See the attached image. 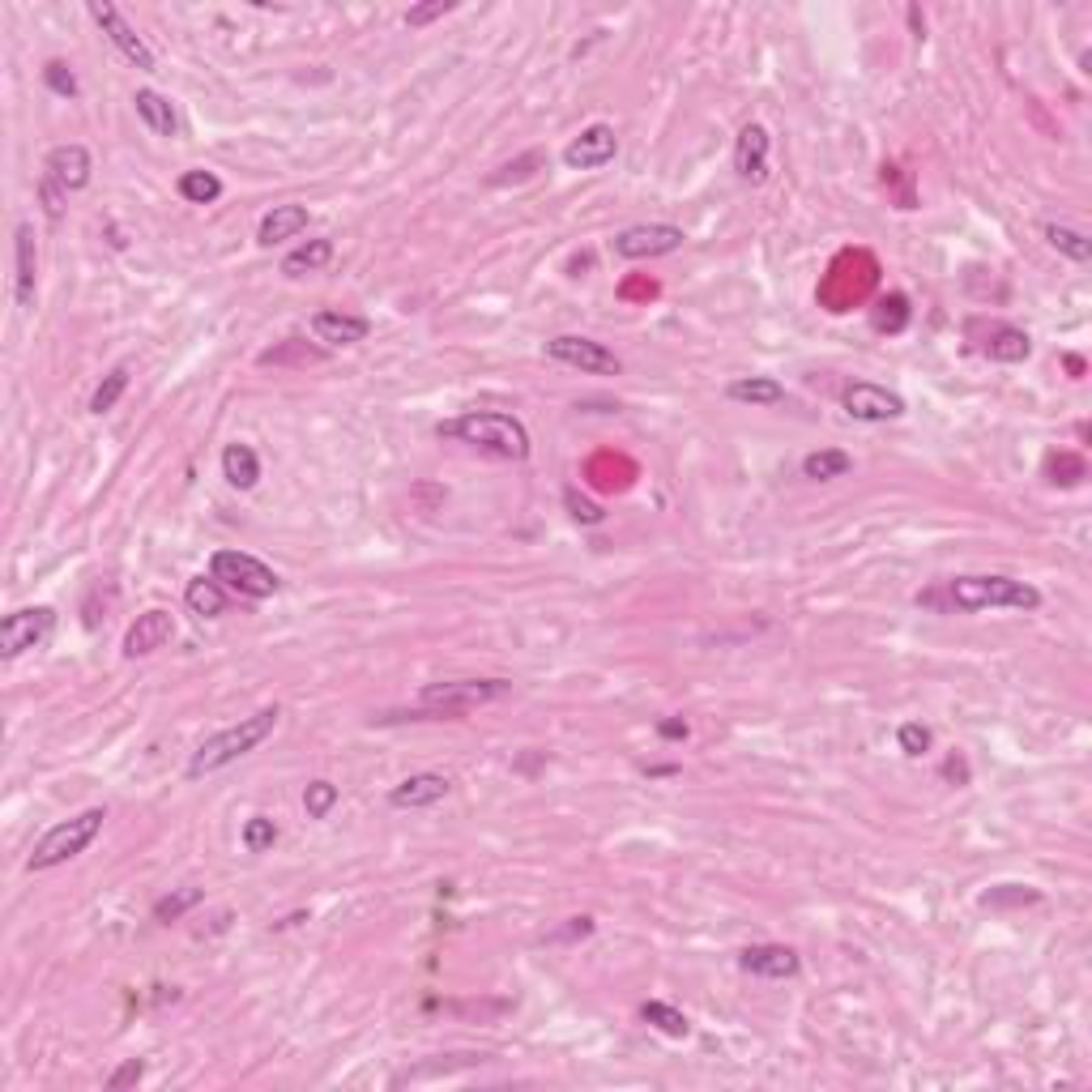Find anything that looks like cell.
Segmentation results:
<instances>
[{"label":"cell","mask_w":1092,"mask_h":1092,"mask_svg":"<svg viewBox=\"0 0 1092 1092\" xmlns=\"http://www.w3.org/2000/svg\"><path fill=\"white\" fill-rule=\"evenodd\" d=\"M277 717H282V708L270 704V708H261V713H252V717H239L235 726H226V730L209 734L202 748L193 751V759H188V777H193V781H197V777H209V772H218V768L235 764L239 755L257 751L273 734Z\"/></svg>","instance_id":"cell-4"},{"label":"cell","mask_w":1092,"mask_h":1092,"mask_svg":"<svg viewBox=\"0 0 1092 1092\" xmlns=\"http://www.w3.org/2000/svg\"><path fill=\"white\" fill-rule=\"evenodd\" d=\"M205 900L202 887H176V892H167L158 905H154V922H180L188 909H197Z\"/></svg>","instance_id":"cell-33"},{"label":"cell","mask_w":1092,"mask_h":1092,"mask_svg":"<svg viewBox=\"0 0 1092 1092\" xmlns=\"http://www.w3.org/2000/svg\"><path fill=\"white\" fill-rule=\"evenodd\" d=\"M453 9H457V0H431V4H414V9H406V26H410V30H418V26H427V22H435V17L453 13Z\"/></svg>","instance_id":"cell-43"},{"label":"cell","mask_w":1092,"mask_h":1092,"mask_svg":"<svg viewBox=\"0 0 1092 1092\" xmlns=\"http://www.w3.org/2000/svg\"><path fill=\"white\" fill-rule=\"evenodd\" d=\"M1037 900H1041V892H1037V887H1020V884L990 887V892L981 896V905H986V909H1003V905H1037Z\"/></svg>","instance_id":"cell-37"},{"label":"cell","mask_w":1092,"mask_h":1092,"mask_svg":"<svg viewBox=\"0 0 1092 1092\" xmlns=\"http://www.w3.org/2000/svg\"><path fill=\"white\" fill-rule=\"evenodd\" d=\"M35 273H39V252H35V226L17 222L13 231V299L22 312L35 308Z\"/></svg>","instance_id":"cell-16"},{"label":"cell","mask_w":1092,"mask_h":1092,"mask_svg":"<svg viewBox=\"0 0 1092 1092\" xmlns=\"http://www.w3.org/2000/svg\"><path fill=\"white\" fill-rule=\"evenodd\" d=\"M841 410L849 414V418H858V422H896V418H905V398L900 393H892L884 385H871V380H854V385H845V393H841Z\"/></svg>","instance_id":"cell-11"},{"label":"cell","mask_w":1092,"mask_h":1092,"mask_svg":"<svg viewBox=\"0 0 1092 1092\" xmlns=\"http://www.w3.org/2000/svg\"><path fill=\"white\" fill-rule=\"evenodd\" d=\"M948 602L955 611H1037L1041 607V589L1028 585V581H1016V576H1003V572H968V576H955L948 581Z\"/></svg>","instance_id":"cell-2"},{"label":"cell","mask_w":1092,"mask_h":1092,"mask_svg":"<svg viewBox=\"0 0 1092 1092\" xmlns=\"http://www.w3.org/2000/svg\"><path fill=\"white\" fill-rule=\"evenodd\" d=\"M726 398L743 402V406H777V402H785V385L772 376H743V380H730Z\"/></svg>","instance_id":"cell-24"},{"label":"cell","mask_w":1092,"mask_h":1092,"mask_svg":"<svg viewBox=\"0 0 1092 1092\" xmlns=\"http://www.w3.org/2000/svg\"><path fill=\"white\" fill-rule=\"evenodd\" d=\"M129 380H133V367H129V363H116V367L103 376V385L94 389V398H90V414H107V410H116V402L129 393Z\"/></svg>","instance_id":"cell-29"},{"label":"cell","mask_w":1092,"mask_h":1092,"mask_svg":"<svg viewBox=\"0 0 1092 1092\" xmlns=\"http://www.w3.org/2000/svg\"><path fill=\"white\" fill-rule=\"evenodd\" d=\"M640 1020L645 1024H653L658 1032H666V1037H687L691 1032V1024H687V1016H682L679 1007H671V1003H640Z\"/></svg>","instance_id":"cell-32"},{"label":"cell","mask_w":1092,"mask_h":1092,"mask_svg":"<svg viewBox=\"0 0 1092 1092\" xmlns=\"http://www.w3.org/2000/svg\"><path fill=\"white\" fill-rule=\"evenodd\" d=\"M585 935H594V918H568V926L550 939H585Z\"/></svg>","instance_id":"cell-45"},{"label":"cell","mask_w":1092,"mask_h":1092,"mask_svg":"<svg viewBox=\"0 0 1092 1092\" xmlns=\"http://www.w3.org/2000/svg\"><path fill=\"white\" fill-rule=\"evenodd\" d=\"M440 440H457V444H470L486 457H499V461H525L530 457V431L517 414H504V410H466L457 418H444L435 427Z\"/></svg>","instance_id":"cell-1"},{"label":"cell","mask_w":1092,"mask_h":1092,"mask_svg":"<svg viewBox=\"0 0 1092 1092\" xmlns=\"http://www.w3.org/2000/svg\"><path fill=\"white\" fill-rule=\"evenodd\" d=\"M56 627L52 607H22L0 619V662H17L26 649H39Z\"/></svg>","instance_id":"cell-7"},{"label":"cell","mask_w":1092,"mask_h":1092,"mask_svg":"<svg viewBox=\"0 0 1092 1092\" xmlns=\"http://www.w3.org/2000/svg\"><path fill=\"white\" fill-rule=\"evenodd\" d=\"M944 777H955V781H968V768H964V759H948V764H944Z\"/></svg>","instance_id":"cell-47"},{"label":"cell","mask_w":1092,"mask_h":1092,"mask_svg":"<svg viewBox=\"0 0 1092 1092\" xmlns=\"http://www.w3.org/2000/svg\"><path fill=\"white\" fill-rule=\"evenodd\" d=\"M338 785L334 781H325V777H316V781H308L303 785V811H308V819H325L334 807H338Z\"/></svg>","instance_id":"cell-34"},{"label":"cell","mask_w":1092,"mask_h":1092,"mask_svg":"<svg viewBox=\"0 0 1092 1092\" xmlns=\"http://www.w3.org/2000/svg\"><path fill=\"white\" fill-rule=\"evenodd\" d=\"M86 13H90V17L99 22V30H103V35L112 39V48H116V52H120V56H125L129 65L141 68V73H154V65H158V61H154L150 43H145V39L136 35L133 26H129V17H125V13H120V9L112 4V0H90V4H86Z\"/></svg>","instance_id":"cell-9"},{"label":"cell","mask_w":1092,"mask_h":1092,"mask_svg":"<svg viewBox=\"0 0 1092 1092\" xmlns=\"http://www.w3.org/2000/svg\"><path fill=\"white\" fill-rule=\"evenodd\" d=\"M367 334H372L367 316H350L338 308H325L312 316V338L325 341V346H359V341H367Z\"/></svg>","instance_id":"cell-20"},{"label":"cell","mask_w":1092,"mask_h":1092,"mask_svg":"<svg viewBox=\"0 0 1092 1092\" xmlns=\"http://www.w3.org/2000/svg\"><path fill=\"white\" fill-rule=\"evenodd\" d=\"M739 968H743V973H755V977L781 981V977H794V973L803 968V960H798L794 948H785V944H755V948H743V952H739Z\"/></svg>","instance_id":"cell-19"},{"label":"cell","mask_w":1092,"mask_h":1092,"mask_svg":"<svg viewBox=\"0 0 1092 1092\" xmlns=\"http://www.w3.org/2000/svg\"><path fill=\"white\" fill-rule=\"evenodd\" d=\"M43 81H48V90L61 94V99H77V94H81L77 73H73L65 61H48V65H43Z\"/></svg>","instance_id":"cell-39"},{"label":"cell","mask_w":1092,"mask_h":1092,"mask_svg":"<svg viewBox=\"0 0 1092 1092\" xmlns=\"http://www.w3.org/2000/svg\"><path fill=\"white\" fill-rule=\"evenodd\" d=\"M619 154V136L611 125H589L563 145V167L568 171H598Z\"/></svg>","instance_id":"cell-12"},{"label":"cell","mask_w":1092,"mask_h":1092,"mask_svg":"<svg viewBox=\"0 0 1092 1092\" xmlns=\"http://www.w3.org/2000/svg\"><path fill=\"white\" fill-rule=\"evenodd\" d=\"M222 478L235 486V491H252L261 482V457L252 444H226L222 448Z\"/></svg>","instance_id":"cell-22"},{"label":"cell","mask_w":1092,"mask_h":1092,"mask_svg":"<svg viewBox=\"0 0 1092 1092\" xmlns=\"http://www.w3.org/2000/svg\"><path fill=\"white\" fill-rule=\"evenodd\" d=\"M768 150H772V136L764 125H743L739 129V141H734V171L743 184H764L768 180Z\"/></svg>","instance_id":"cell-18"},{"label":"cell","mask_w":1092,"mask_h":1092,"mask_svg":"<svg viewBox=\"0 0 1092 1092\" xmlns=\"http://www.w3.org/2000/svg\"><path fill=\"white\" fill-rule=\"evenodd\" d=\"M325 359V350H316V346H308L303 338H286L277 341L273 350H261V363L265 367H282V363H299V367H308V363H321Z\"/></svg>","instance_id":"cell-31"},{"label":"cell","mask_w":1092,"mask_h":1092,"mask_svg":"<svg viewBox=\"0 0 1092 1092\" xmlns=\"http://www.w3.org/2000/svg\"><path fill=\"white\" fill-rule=\"evenodd\" d=\"M308 231V205H273L270 213L261 218V226H257V244L261 248H273V244H286V239H295V235H303Z\"/></svg>","instance_id":"cell-21"},{"label":"cell","mask_w":1092,"mask_h":1092,"mask_svg":"<svg viewBox=\"0 0 1092 1092\" xmlns=\"http://www.w3.org/2000/svg\"><path fill=\"white\" fill-rule=\"evenodd\" d=\"M968 334L977 338V350L994 363H1024L1032 354V338L1016 329V325H1003V321H990V325H968Z\"/></svg>","instance_id":"cell-13"},{"label":"cell","mask_w":1092,"mask_h":1092,"mask_svg":"<svg viewBox=\"0 0 1092 1092\" xmlns=\"http://www.w3.org/2000/svg\"><path fill=\"white\" fill-rule=\"evenodd\" d=\"M546 359H555V363H563V367H576V372H585V376H619L623 372V363H619V354H614L611 346H602V341L594 338H581V334H559V338L546 341Z\"/></svg>","instance_id":"cell-8"},{"label":"cell","mask_w":1092,"mask_h":1092,"mask_svg":"<svg viewBox=\"0 0 1092 1092\" xmlns=\"http://www.w3.org/2000/svg\"><path fill=\"white\" fill-rule=\"evenodd\" d=\"M448 790H453V781H448L444 772H410L406 781H398V785L389 790V803H393L398 811H422V807L444 803Z\"/></svg>","instance_id":"cell-17"},{"label":"cell","mask_w":1092,"mask_h":1092,"mask_svg":"<svg viewBox=\"0 0 1092 1092\" xmlns=\"http://www.w3.org/2000/svg\"><path fill=\"white\" fill-rule=\"evenodd\" d=\"M329 261H334V239H308V244H299L295 252H286L282 273H286V277H303V273L325 270Z\"/></svg>","instance_id":"cell-25"},{"label":"cell","mask_w":1092,"mask_h":1092,"mask_svg":"<svg viewBox=\"0 0 1092 1092\" xmlns=\"http://www.w3.org/2000/svg\"><path fill=\"white\" fill-rule=\"evenodd\" d=\"M39 202H43V213H48V218H52V222H61V218H65V202H68V193H61V188H56V184H52V180H48V176H43V180H39Z\"/></svg>","instance_id":"cell-44"},{"label":"cell","mask_w":1092,"mask_h":1092,"mask_svg":"<svg viewBox=\"0 0 1092 1092\" xmlns=\"http://www.w3.org/2000/svg\"><path fill=\"white\" fill-rule=\"evenodd\" d=\"M103 823H107V811H103V807H90V811H81V816L48 828V832L35 841L30 858H26V871L39 875V871L65 867L68 858H77V854H86V849L94 845V836L103 832Z\"/></svg>","instance_id":"cell-5"},{"label":"cell","mask_w":1092,"mask_h":1092,"mask_svg":"<svg viewBox=\"0 0 1092 1092\" xmlns=\"http://www.w3.org/2000/svg\"><path fill=\"white\" fill-rule=\"evenodd\" d=\"M209 576H213L222 589H231V594H239V598H252V602H265V598H273V594L282 589L277 572H273L265 559L248 555V550H213V555H209Z\"/></svg>","instance_id":"cell-6"},{"label":"cell","mask_w":1092,"mask_h":1092,"mask_svg":"<svg viewBox=\"0 0 1092 1092\" xmlns=\"http://www.w3.org/2000/svg\"><path fill=\"white\" fill-rule=\"evenodd\" d=\"M1045 244L1054 248V252H1063L1067 261H1076V265H1089L1092 261V239L1084 231H1076V226H1063V222H1045Z\"/></svg>","instance_id":"cell-27"},{"label":"cell","mask_w":1092,"mask_h":1092,"mask_svg":"<svg viewBox=\"0 0 1092 1092\" xmlns=\"http://www.w3.org/2000/svg\"><path fill=\"white\" fill-rule=\"evenodd\" d=\"M546 158L538 154V150H530L525 158H517V162H508V167H499L486 184H495V188H504V184H521V180H530L534 176V167H543Z\"/></svg>","instance_id":"cell-38"},{"label":"cell","mask_w":1092,"mask_h":1092,"mask_svg":"<svg viewBox=\"0 0 1092 1092\" xmlns=\"http://www.w3.org/2000/svg\"><path fill=\"white\" fill-rule=\"evenodd\" d=\"M849 470H854V457L841 448H819V453L803 457V478H811V482H832V478H845Z\"/></svg>","instance_id":"cell-28"},{"label":"cell","mask_w":1092,"mask_h":1092,"mask_svg":"<svg viewBox=\"0 0 1092 1092\" xmlns=\"http://www.w3.org/2000/svg\"><path fill=\"white\" fill-rule=\"evenodd\" d=\"M658 734L662 739H687V722L682 717H666V722H658Z\"/></svg>","instance_id":"cell-46"},{"label":"cell","mask_w":1092,"mask_h":1092,"mask_svg":"<svg viewBox=\"0 0 1092 1092\" xmlns=\"http://www.w3.org/2000/svg\"><path fill=\"white\" fill-rule=\"evenodd\" d=\"M512 691L508 679H453V682H427L418 691L414 713H389L380 722H435V717H461L470 708H482L491 700H504Z\"/></svg>","instance_id":"cell-3"},{"label":"cell","mask_w":1092,"mask_h":1092,"mask_svg":"<svg viewBox=\"0 0 1092 1092\" xmlns=\"http://www.w3.org/2000/svg\"><path fill=\"white\" fill-rule=\"evenodd\" d=\"M176 636V614L171 611H145L133 619V627L125 632V658L136 662V658H150V653H158L167 640Z\"/></svg>","instance_id":"cell-15"},{"label":"cell","mask_w":1092,"mask_h":1092,"mask_svg":"<svg viewBox=\"0 0 1092 1092\" xmlns=\"http://www.w3.org/2000/svg\"><path fill=\"white\" fill-rule=\"evenodd\" d=\"M277 845V823L270 816H252L244 823V849L248 854H265Z\"/></svg>","instance_id":"cell-35"},{"label":"cell","mask_w":1092,"mask_h":1092,"mask_svg":"<svg viewBox=\"0 0 1092 1092\" xmlns=\"http://www.w3.org/2000/svg\"><path fill=\"white\" fill-rule=\"evenodd\" d=\"M226 594L231 589H222L213 576H193L188 589H184V602H188V611L202 614V619H218V614L226 611Z\"/></svg>","instance_id":"cell-26"},{"label":"cell","mask_w":1092,"mask_h":1092,"mask_svg":"<svg viewBox=\"0 0 1092 1092\" xmlns=\"http://www.w3.org/2000/svg\"><path fill=\"white\" fill-rule=\"evenodd\" d=\"M905 325H909V299H905V295H887V299H880V312H875V329L900 334Z\"/></svg>","instance_id":"cell-36"},{"label":"cell","mask_w":1092,"mask_h":1092,"mask_svg":"<svg viewBox=\"0 0 1092 1092\" xmlns=\"http://www.w3.org/2000/svg\"><path fill=\"white\" fill-rule=\"evenodd\" d=\"M43 176H48L61 193H81V188L90 184V176H94L90 150H86V145H77V141L56 145V150L48 154V162H43Z\"/></svg>","instance_id":"cell-14"},{"label":"cell","mask_w":1092,"mask_h":1092,"mask_svg":"<svg viewBox=\"0 0 1092 1092\" xmlns=\"http://www.w3.org/2000/svg\"><path fill=\"white\" fill-rule=\"evenodd\" d=\"M896 743H900V751H905V755H926L935 739H931V730H926L922 722H905V726L896 730Z\"/></svg>","instance_id":"cell-40"},{"label":"cell","mask_w":1092,"mask_h":1092,"mask_svg":"<svg viewBox=\"0 0 1092 1092\" xmlns=\"http://www.w3.org/2000/svg\"><path fill=\"white\" fill-rule=\"evenodd\" d=\"M611 244L623 261H645V257L653 261V257L679 252L682 244H687V235H682V226H675V222H640V226L619 231Z\"/></svg>","instance_id":"cell-10"},{"label":"cell","mask_w":1092,"mask_h":1092,"mask_svg":"<svg viewBox=\"0 0 1092 1092\" xmlns=\"http://www.w3.org/2000/svg\"><path fill=\"white\" fill-rule=\"evenodd\" d=\"M141 1076H145V1058H125L107 1080H103V1089L107 1092H120V1089H133L141 1084Z\"/></svg>","instance_id":"cell-41"},{"label":"cell","mask_w":1092,"mask_h":1092,"mask_svg":"<svg viewBox=\"0 0 1092 1092\" xmlns=\"http://www.w3.org/2000/svg\"><path fill=\"white\" fill-rule=\"evenodd\" d=\"M133 107H136V116L145 120V129H150L154 136H176L180 133L176 107H171V99H162L158 90H136Z\"/></svg>","instance_id":"cell-23"},{"label":"cell","mask_w":1092,"mask_h":1092,"mask_svg":"<svg viewBox=\"0 0 1092 1092\" xmlns=\"http://www.w3.org/2000/svg\"><path fill=\"white\" fill-rule=\"evenodd\" d=\"M563 504H568V512H572L581 525H598V521H602V508H598L594 499H585L576 486H568V491H563Z\"/></svg>","instance_id":"cell-42"},{"label":"cell","mask_w":1092,"mask_h":1092,"mask_svg":"<svg viewBox=\"0 0 1092 1092\" xmlns=\"http://www.w3.org/2000/svg\"><path fill=\"white\" fill-rule=\"evenodd\" d=\"M180 197L188 205H213L218 197H222V180L213 176V171H205V167H197V171H184L180 176Z\"/></svg>","instance_id":"cell-30"}]
</instances>
